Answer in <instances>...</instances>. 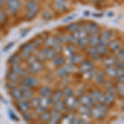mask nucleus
<instances>
[{"mask_svg": "<svg viewBox=\"0 0 124 124\" xmlns=\"http://www.w3.org/2000/svg\"><path fill=\"white\" fill-rule=\"evenodd\" d=\"M79 70V72H81V73H83L85 75V74L88 73V72H89L92 70H93V65L89 61H83L80 63Z\"/></svg>", "mask_w": 124, "mask_h": 124, "instance_id": "obj_8", "label": "nucleus"}, {"mask_svg": "<svg viewBox=\"0 0 124 124\" xmlns=\"http://www.w3.org/2000/svg\"><path fill=\"white\" fill-rule=\"evenodd\" d=\"M53 103L52 98L47 96V97H42L41 100V106H42L43 108H45L46 109L48 108Z\"/></svg>", "mask_w": 124, "mask_h": 124, "instance_id": "obj_21", "label": "nucleus"}, {"mask_svg": "<svg viewBox=\"0 0 124 124\" xmlns=\"http://www.w3.org/2000/svg\"><path fill=\"white\" fill-rule=\"evenodd\" d=\"M96 50H97L98 53L100 56H103L107 54L108 51H107V46L103 45H101V44H99V45L96 46Z\"/></svg>", "mask_w": 124, "mask_h": 124, "instance_id": "obj_29", "label": "nucleus"}, {"mask_svg": "<svg viewBox=\"0 0 124 124\" xmlns=\"http://www.w3.org/2000/svg\"><path fill=\"white\" fill-rule=\"evenodd\" d=\"M95 80L97 84L99 85H102L104 83V72H99L95 77Z\"/></svg>", "mask_w": 124, "mask_h": 124, "instance_id": "obj_39", "label": "nucleus"}, {"mask_svg": "<svg viewBox=\"0 0 124 124\" xmlns=\"http://www.w3.org/2000/svg\"><path fill=\"white\" fill-rule=\"evenodd\" d=\"M23 118H24V120L25 121H27V122H30L31 120V114H29L28 113V112L27 113H23Z\"/></svg>", "mask_w": 124, "mask_h": 124, "instance_id": "obj_52", "label": "nucleus"}, {"mask_svg": "<svg viewBox=\"0 0 124 124\" xmlns=\"http://www.w3.org/2000/svg\"><path fill=\"white\" fill-rule=\"evenodd\" d=\"M45 111H46V108H43L42 106H41V105L38 106L37 108H36V113H37V114L40 115Z\"/></svg>", "mask_w": 124, "mask_h": 124, "instance_id": "obj_50", "label": "nucleus"}, {"mask_svg": "<svg viewBox=\"0 0 124 124\" xmlns=\"http://www.w3.org/2000/svg\"><path fill=\"white\" fill-rule=\"evenodd\" d=\"M67 74H68V73L66 72V70H65V68H61V69H60V70H59V75H61V77L65 76V75H66Z\"/></svg>", "mask_w": 124, "mask_h": 124, "instance_id": "obj_56", "label": "nucleus"}, {"mask_svg": "<svg viewBox=\"0 0 124 124\" xmlns=\"http://www.w3.org/2000/svg\"><path fill=\"white\" fill-rule=\"evenodd\" d=\"M117 68H114L113 65L107 66V68H106V73H107L110 77H116V75H117Z\"/></svg>", "mask_w": 124, "mask_h": 124, "instance_id": "obj_30", "label": "nucleus"}, {"mask_svg": "<svg viewBox=\"0 0 124 124\" xmlns=\"http://www.w3.org/2000/svg\"><path fill=\"white\" fill-rule=\"evenodd\" d=\"M36 50V47L34 46L33 44L31 43H26L22 46V51L20 52V56L21 58H24V59H27L31 54Z\"/></svg>", "mask_w": 124, "mask_h": 124, "instance_id": "obj_4", "label": "nucleus"}, {"mask_svg": "<svg viewBox=\"0 0 124 124\" xmlns=\"http://www.w3.org/2000/svg\"><path fill=\"white\" fill-rule=\"evenodd\" d=\"M55 108L60 112L67 111V108H66V106H65V103H64V102H61V100L55 102Z\"/></svg>", "mask_w": 124, "mask_h": 124, "instance_id": "obj_28", "label": "nucleus"}, {"mask_svg": "<svg viewBox=\"0 0 124 124\" xmlns=\"http://www.w3.org/2000/svg\"><path fill=\"white\" fill-rule=\"evenodd\" d=\"M76 42L78 43L79 47L81 48H85L88 45V38H85V39H79V40H77Z\"/></svg>", "mask_w": 124, "mask_h": 124, "instance_id": "obj_45", "label": "nucleus"}, {"mask_svg": "<svg viewBox=\"0 0 124 124\" xmlns=\"http://www.w3.org/2000/svg\"><path fill=\"white\" fill-rule=\"evenodd\" d=\"M99 31V26L97 25L94 23H92L91 24H89V31H88V33L90 36L92 35H97Z\"/></svg>", "mask_w": 124, "mask_h": 124, "instance_id": "obj_25", "label": "nucleus"}, {"mask_svg": "<svg viewBox=\"0 0 124 124\" xmlns=\"http://www.w3.org/2000/svg\"><path fill=\"white\" fill-rule=\"evenodd\" d=\"M8 8L12 14H15L19 8V2L18 0H8L7 2Z\"/></svg>", "mask_w": 124, "mask_h": 124, "instance_id": "obj_12", "label": "nucleus"}, {"mask_svg": "<svg viewBox=\"0 0 124 124\" xmlns=\"http://www.w3.org/2000/svg\"><path fill=\"white\" fill-rule=\"evenodd\" d=\"M37 84H38V79L36 77L26 76V77H24V79L23 80V85L27 86V87H30V88L35 87V86L37 85Z\"/></svg>", "mask_w": 124, "mask_h": 124, "instance_id": "obj_14", "label": "nucleus"}, {"mask_svg": "<svg viewBox=\"0 0 124 124\" xmlns=\"http://www.w3.org/2000/svg\"><path fill=\"white\" fill-rule=\"evenodd\" d=\"M75 118L74 115L72 114H67L65 116H64L63 117H61V122L64 123H73V120Z\"/></svg>", "mask_w": 124, "mask_h": 124, "instance_id": "obj_38", "label": "nucleus"}, {"mask_svg": "<svg viewBox=\"0 0 124 124\" xmlns=\"http://www.w3.org/2000/svg\"><path fill=\"white\" fill-rule=\"evenodd\" d=\"M13 46V42L9 43L8 45V46H6L4 47V49H3V51H4V52H6V51H7L8 50H9L10 48H11L12 46Z\"/></svg>", "mask_w": 124, "mask_h": 124, "instance_id": "obj_57", "label": "nucleus"}, {"mask_svg": "<svg viewBox=\"0 0 124 124\" xmlns=\"http://www.w3.org/2000/svg\"><path fill=\"white\" fill-rule=\"evenodd\" d=\"M73 35H74V37H75V38L76 39V41H77V40H79V39L88 38L87 31H85L84 29H79L78 31H75V32H74Z\"/></svg>", "mask_w": 124, "mask_h": 124, "instance_id": "obj_20", "label": "nucleus"}, {"mask_svg": "<svg viewBox=\"0 0 124 124\" xmlns=\"http://www.w3.org/2000/svg\"><path fill=\"white\" fill-rule=\"evenodd\" d=\"M40 116H41V117H40L41 121L43 122V123H46V122H48L50 120L51 113H50V112H47V111H45V112H43L41 114H40Z\"/></svg>", "mask_w": 124, "mask_h": 124, "instance_id": "obj_41", "label": "nucleus"}, {"mask_svg": "<svg viewBox=\"0 0 124 124\" xmlns=\"http://www.w3.org/2000/svg\"><path fill=\"white\" fill-rule=\"evenodd\" d=\"M10 94L12 95V97L17 101H23V95H22V93L20 91V89H17V88H13V89H11V91H10Z\"/></svg>", "mask_w": 124, "mask_h": 124, "instance_id": "obj_18", "label": "nucleus"}, {"mask_svg": "<svg viewBox=\"0 0 124 124\" xmlns=\"http://www.w3.org/2000/svg\"><path fill=\"white\" fill-rule=\"evenodd\" d=\"M66 50H67V53H69L70 55H74V54H75L76 48L75 47L74 45H68L66 46Z\"/></svg>", "mask_w": 124, "mask_h": 124, "instance_id": "obj_47", "label": "nucleus"}, {"mask_svg": "<svg viewBox=\"0 0 124 124\" xmlns=\"http://www.w3.org/2000/svg\"><path fill=\"white\" fill-rule=\"evenodd\" d=\"M77 16V14H72L70 16H69V17H67L66 18L63 19V23H68V22H70L72 21L74 18H75V17Z\"/></svg>", "mask_w": 124, "mask_h": 124, "instance_id": "obj_51", "label": "nucleus"}, {"mask_svg": "<svg viewBox=\"0 0 124 124\" xmlns=\"http://www.w3.org/2000/svg\"><path fill=\"white\" fill-rule=\"evenodd\" d=\"M117 91L118 92L119 95L121 96L122 98H123V96H124V85H123V83H118V85H117Z\"/></svg>", "mask_w": 124, "mask_h": 124, "instance_id": "obj_46", "label": "nucleus"}, {"mask_svg": "<svg viewBox=\"0 0 124 124\" xmlns=\"http://www.w3.org/2000/svg\"><path fill=\"white\" fill-rule=\"evenodd\" d=\"M58 41L61 44H65L67 42V38L66 37H64V36H59L58 37H56Z\"/></svg>", "mask_w": 124, "mask_h": 124, "instance_id": "obj_49", "label": "nucleus"}, {"mask_svg": "<svg viewBox=\"0 0 124 124\" xmlns=\"http://www.w3.org/2000/svg\"><path fill=\"white\" fill-rule=\"evenodd\" d=\"M83 61V58L80 55H72L71 57V63L73 65H78V64H80L81 62Z\"/></svg>", "mask_w": 124, "mask_h": 124, "instance_id": "obj_37", "label": "nucleus"}, {"mask_svg": "<svg viewBox=\"0 0 124 124\" xmlns=\"http://www.w3.org/2000/svg\"><path fill=\"white\" fill-rule=\"evenodd\" d=\"M112 37V34L109 31H102L100 34V37L99 38V44L103 46H108V40L110 39V37Z\"/></svg>", "mask_w": 124, "mask_h": 124, "instance_id": "obj_13", "label": "nucleus"}, {"mask_svg": "<svg viewBox=\"0 0 124 124\" xmlns=\"http://www.w3.org/2000/svg\"><path fill=\"white\" fill-rule=\"evenodd\" d=\"M93 16H98V17H102V14H93Z\"/></svg>", "mask_w": 124, "mask_h": 124, "instance_id": "obj_59", "label": "nucleus"}, {"mask_svg": "<svg viewBox=\"0 0 124 124\" xmlns=\"http://www.w3.org/2000/svg\"><path fill=\"white\" fill-rule=\"evenodd\" d=\"M0 3H4V0H0Z\"/></svg>", "mask_w": 124, "mask_h": 124, "instance_id": "obj_60", "label": "nucleus"}, {"mask_svg": "<svg viewBox=\"0 0 124 124\" xmlns=\"http://www.w3.org/2000/svg\"><path fill=\"white\" fill-rule=\"evenodd\" d=\"M65 106H66L67 109L70 110V111H74V110H76L79 106V101L77 98L74 97L73 95L70 96V97H66L64 101Z\"/></svg>", "mask_w": 124, "mask_h": 124, "instance_id": "obj_3", "label": "nucleus"}, {"mask_svg": "<svg viewBox=\"0 0 124 124\" xmlns=\"http://www.w3.org/2000/svg\"><path fill=\"white\" fill-rule=\"evenodd\" d=\"M108 107L103 103H99V104L94 105L90 112V116L97 120H102L105 118L108 113Z\"/></svg>", "mask_w": 124, "mask_h": 124, "instance_id": "obj_1", "label": "nucleus"}, {"mask_svg": "<svg viewBox=\"0 0 124 124\" xmlns=\"http://www.w3.org/2000/svg\"><path fill=\"white\" fill-rule=\"evenodd\" d=\"M17 86H18L17 82H12L10 81V83H8L7 87H8L9 89H13V88H17Z\"/></svg>", "mask_w": 124, "mask_h": 124, "instance_id": "obj_53", "label": "nucleus"}, {"mask_svg": "<svg viewBox=\"0 0 124 124\" xmlns=\"http://www.w3.org/2000/svg\"><path fill=\"white\" fill-rule=\"evenodd\" d=\"M46 45L49 47L53 48L56 52H61V51H62V49H63L61 44L58 41L56 37H51V38L48 39L46 41Z\"/></svg>", "mask_w": 124, "mask_h": 124, "instance_id": "obj_6", "label": "nucleus"}, {"mask_svg": "<svg viewBox=\"0 0 124 124\" xmlns=\"http://www.w3.org/2000/svg\"><path fill=\"white\" fill-rule=\"evenodd\" d=\"M20 91L23 95V101H28L33 97V91L30 87L23 85L20 87Z\"/></svg>", "mask_w": 124, "mask_h": 124, "instance_id": "obj_5", "label": "nucleus"}, {"mask_svg": "<svg viewBox=\"0 0 124 124\" xmlns=\"http://www.w3.org/2000/svg\"><path fill=\"white\" fill-rule=\"evenodd\" d=\"M90 96L94 102H99V103H103V93H101L99 90H93L90 93Z\"/></svg>", "mask_w": 124, "mask_h": 124, "instance_id": "obj_17", "label": "nucleus"}, {"mask_svg": "<svg viewBox=\"0 0 124 124\" xmlns=\"http://www.w3.org/2000/svg\"><path fill=\"white\" fill-rule=\"evenodd\" d=\"M41 98L40 97H34V98H31V107L32 108H37L38 106L41 105Z\"/></svg>", "mask_w": 124, "mask_h": 124, "instance_id": "obj_34", "label": "nucleus"}, {"mask_svg": "<svg viewBox=\"0 0 124 124\" xmlns=\"http://www.w3.org/2000/svg\"><path fill=\"white\" fill-rule=\"evenodd\" d=\"M91 1H93V2H96V3H98V2H100V1H102V0H91Z\"/></svg>", "mask_w": 124, "mask_h": 124, "instance_id": "obj_58", "label": "nucleus"}, {"mask_svg": "<svg viewBox=\"0 0 124 124\" xmlns=\"http://www.w3.org/2000/svg\"><path fill=\"white\" fill-rule=\"evenodd\" d=\"M115 99V95H113V93L107 92L105 94H103V103L106 105H110L114 102Z\"/></svg>", "mask_w": 124, "mask_h": 124, "instance_id": "obj_19", "label": "nucleus"}, {"mask_svg": "<svg viewBox=\"0 0 124 124\" xmlns=\"http://www.w3.org/2000/svg\"><path fill=\"white\" fill-rule=\"evenodd\" d=\"M65 69V70H66L67 73H72L74 70V68H73V65H65V67H64Z\"/></svg>", "mask_w": 124, "mask_h": 124, "instance_id": "obj_55", "label": "nucleus"}, {"mask_svg": "<svg viewBox=\"0 0 124 124\" xmlns=\"http://www.w3.org/2000/svg\"><path fill=\"white\" fill-rule=\"evenodd\" d=\"M7 79L12 82H18L20 79V76L17 75L16 73H14L13 71H10L7 75Z\"/></svg>", "mask_w": 124, "mask_h": 124, "instance_id": "obj_27", "label": "nucleus"}, {"mask_svg": "<svg viewBox=\"0 0 124 124\" xmlns=\"http://www.w3.org/2000/svg\"><path fill=\"white\" fill-rule=\"evenodd\" d=\"M117 58H118L119 61H123V59H124V51L123 50H119V52L117 54Z\"/></svg>", "mask_w": 124, "mask_h": 124, "instance_id": "obj_54", "label": "nucleus"}, {"mask_svg": "<svg viewBox=\"0 0 124 124\" xmlns=\"http://www.w3.org/2000/svg\"><path fill=\"white\" fill-rule=\"evenodd\" d=\"M88 42L89 46L96 47L99 44V38L97 37V35H92L88 39Z\"/></svg>", "mask_w": 124, "mask_h": 124, "instance_id": "obj_23", "label": "nucleus"}, {"mask_svg": "<svg viewBox=\"0 0 124 124\" xmlns=\"http://www.w3.org/2000/svg\"><path fill=\"white\" fill-rule=\"evenodd\" d=\"M41 51H42L45 59L48 61H53L56 57V51L51 47H46Z\"/></svg>", "mask_w": 124, "mask_h": 124, "instance_id": "obj_10", "label": "nucleus"}, {"mask_svg": "<svg viewBox=\"0 0 124 124\" xmlns=\"http://www.w3.org/2000/svg\"><path fill=\"white\" fill-rule=\"evenodd\" d=\"M79 101L81 105L86 106L88 108H93L95 105V102L91 98L90 95H87V94L82 95Z\"/></svg>", "mask_w": 124, "mask_h": 124, "instance_id": "obj_7", "label": "nucleus"}, {"mask_svg": "<svg viewBox=\"0 0 124 124\" xmlns=\"http://www.w3.org/2000/svg\"><path fill=\"white\" fill-rule=\"evenodd\" d=\"M12 71H13L14 73L17 74V75H19L20 77H26L27 75V72L22 68L18 64L16 65H12Z\"/></svg>", "mask_w": 124, "mask_h": 124, "instance_id": "obj_16", "label": "nucleus"}, {"mask_svg": "<svg viewBox=\"0 0 124 124\" xmlns=\"http://www.w3.org/2000/svg\"><path fill=\"white\" fill-rule=\"evenodd\" d=\"M55 7L61 11L65 12L67 8V3L65 0H55Z\"/></svg>", "mask_w": 124, "mask_h": 124, "instance_id": "obj_22", "label": "nucleus"}, {"mask_svg": "<svg viewBox=\"0 0 124 124\" xmlns=\"http://www.w3.org/2000/svg\"><path fill=\"white\" fill-rule=\"evenodd\" d=\"M90 108H88L86 106H83L79 108V113L81 116H90Z\"/></svg>", "mask_w": 124, "mask_h": 124, "instance_id": "obj_31", "label": "nucleus"}, {"mask_svg": "<svg viewBox=\"0 0 124 124\" xmlns=\"http://www.w3.org/2000/svg\"><path fill=\"white\" fill-rule=\"evenodd\" d=\"M62 97H63V93H62V90H57L55 93H54L53 97H51V98H52L53 103H55V102L61 100Z\"/></svg>", "mask_w": 124, "mask_h": 124, "instance_id": "obj_42", "label": "nucleus"}, {"mask_svg": "<svg viewBox=\"0 0 124 124\" xmlns=\"http://www.w3.org/2000/svg\"><path fill=\"white\" fill-rule=\"evenodd\" d=\"M51 90L47 86L42 87L41 89V90H40V95L41 97H47V96H51Z\"/></svg>", "mask_w": 124, "mask_h": 124, "instance_id": "obj_33", "label": "nucleus"}, {"mask_svg": "<svg viewBox=\"0 0 124 124\" xmlns=\"http://www.w3.org/2000/svg\"><path fill=\"white\" fill-rule=\"evenodd\" d=\"M53 62H54V65H55V66H62V65H64L65 64V60L64 57L62 56H56L55 58V59L53 60Z\"/></svg>", "mask_w": 124, "mask_h": 124, "instance_id": "obj_32", "label": "nucleus"}, {"mask_svg": "<svg viewBox=\"0 0 124 124\" xmlns=\"http://www.w3.org/2000/svg\"><path fill=\"white\" fill-rule=\"evenodd\" d=\"M20 62V57L17 56V55H13L9 58L8 63L11 65H16V64H19Z\"/></svg>", "mask_w": 124, "mask_h": 124, "instance_id": "obj_43", "label": "nucleus"}, {"mask_svg": "<svg viewBox=\"0 0 124 124\" xmlns=\"http://www.w3.org/2000/svg\"><path fill=\"white\" fill-rule=\"evenodd\" d=\"M108 46L109 49L111 50L112 51H114V52L120 50V43L117 41H111V42H108Z\"/></svg>", "mask_w": 124, "mask_h": 124, "instance_id": "obj_26", "label": "nucleus"}, {"mask_svg": "<svg viewBox=\"0 0 124 124\" xmlns=\"http://www.w3.org/2000/svg\"><path fill=\"white\" fill-rule=\"evenodd\" d=\"M8 116L10 117V118H11V119L14 120V121H17V122L19 121V118L17 117V116L15 114L14 112H13L12 109H8Z\"/></svg>", "mask_w": 124, "mask_h": 124, "instance_id": "obj_48", "label": "nucleus"}, {"mask_svg": "<svg viewBox=\"0 0 124 124\" xmlns=\"http://www.w3.org/2000/svg\"><path fill=\"white\" fill-rule=\"evenodd\" d=\"M62 93H63V96H65V98L73 95V90L70 87H67V86L64 88L63 90H62Z\"/></svg>", "mask_w": 124, "mask_h": 124, "instance_id": "obj_44", "label": "nucleus"}, {"mask_svg": "<svg viewBox=\"0 0 124 124\" xmlns=\"http://www.w3.org/2000/svg\"><path fill=\"white\" fill-rule=\"evenodd\" d=\"M79 28H80V26H79L78 23H72V24H70V25L67 27L68 31H70V32H71V33L75 32V31H78V30H79Z\"/></svg>", "mask_w": 124, "mask_h": 124, "instance_id": "obj_36", "label": "nucleus"}, {"mask_svg": "<svg viewBox=\"0 0 124 124\" xmlns=\"http://www.w3.org/2000/svg\"><path fill=\"white\" fill-rule=\"evenodd\" d=\"M61 113L60 111H58L56 109H53L51 111V117H50L49 123L51 124H55L58 123L61 119Z\"/></svg>", "mask_w": 124, "mask_h": 124, "instance_id": "obj_11", "label": "nucleus"}, {"mask_svg": "<svg viewBox=\"0 0 124 124\" xmlns=\"http://www.w3.org/2000/svg\"><path fill=\"white\" fill-rule=\"evenodd\" d=\"M116 79L118 83H123L124 80V72L123 69H117V75H116Z\"/></svg>", "mask_w": 124, "mask_h": 124, "instance_id": "obj_35", "label": "nucleus"}, {"mask_svg": "<svg viewBox=\"0 0 124 124\" xmlns=\"http://www.w3.org/2000/svg\"><path fill=\"white\" fill-rule=\"evenodd\" d=\"M43 69L42 62L39 61L38 60H36L35 61L31 62L29 65V70L32 74H37L39 73L41 70Z\"/></svg>", "mask_w": 124, "mask_h": 124, "instance_id": "obj_9", "label": "nucleus"}, {"mask_svg": "<svg viewBox=\"0 0 124 124\" xmlns=\"http://www.w3.org/2000/svg\"><path fill=\"white\" fill-rule=\"evenodd\" d=\"M116 63V60L113 59V57H105L103 59V64L107 66H111V65H114Z\"/></svg>", "mask_w": 124, "mask_h": 124, "instance_id": "obj_40", "label": "nucleus"}, {"mask_svg": "<svg viewBox=\"0 0 124 124\" xmlns=\"http://www.w3.org/2000/svg\"><path fill=\"white\" fill-rule=\"evenodd\" d=\"M88 53L91 55V57L93 59H94L95 61H99L100 59V55H99L97 50H96V47H93V46H89L88 48Z\"/></svg>", "mask_w": 124, "mask_h": 124, "instance_id": "obj_24", "label": "nucleus"}, {"mask_svg": "<svg viewBox=\"0 0 124 124\" xmlns=\"http://www.w3.org/2000/svg\"><path fill=\"white\" fill-rule=\"evenodd\" d=\"M27 18L28 20H31L35 17V16L38 13L39 8L37 7V4L35 1L30 0L27 4Z\"/></svg>", "mask_w": 124, "mask_h": 124, "instance_id": "obj_2", "label": "nucleus"}, {"mask_svg": "<svg viewBox=\"0 0 124 124\" xmlns=\"http://www.w3.org/2000/svg\"><path fill=\"white\" fill-rule=\"evenodd\" d=\"M17 108L19 110V112H21L22 113H27L31 107L28 101H19V103L17 104Z\"/></svg>", "mask_w": 124, "mask_h": 124, "instance_id": "obj_15", "label": "nucleus"}]
</instances>
